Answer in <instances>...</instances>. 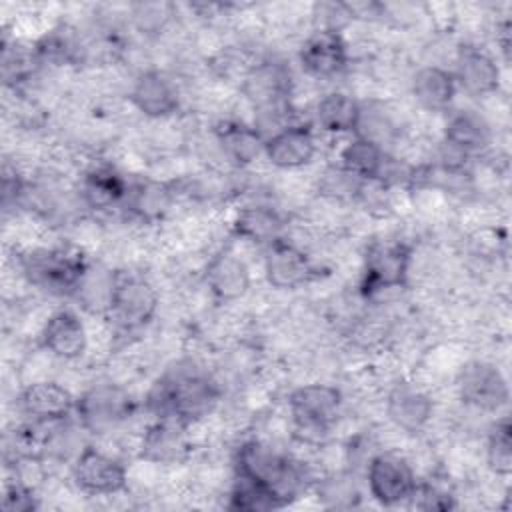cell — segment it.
Wrapping results in <instances>:
<instances>
[{
	"label": "cell",
	"mask_w": 512,
	"mask_h": 512,
	"mask_svg": "<svg viewBox=\"0 0 512 512\" xmlns=\"http://www.w3.org/2000/svg\"><path fill=\"white\" fill-rule=\"evenodd\" d=\"M512 426L510 418L502 416L488 432L486 440V462L488 468L498 476H508L512 472Z\"/></svg>",
	"instance_id": "30"
},
{
	"label": "cell",
	"mask_w": 512,
	"mask_h": 512,
	"mask_svg": "<svg viewBox=\"0 0 512 512\" xmlns=\"http://www.w3.org/2000/svg\"><path fill=\"white\" fill-rule=\"evenodd\" d=\"M76 488L90 496H112L128 486L126 466L96 446H84L72 462Z\"/></svg>",
	"instance_id": "9"
},
{
	"label": "cell",
	"mask_w": 512,
	"mask_h": 512,
	"mask_svg": "<svg viewBox=\"0 0 512 512\" xmlns=\"http://www.w3.org/2000/svg\"><path fill=\"white\" fill-rule=\"evenodd\" d=\"M412 250L402 240H374L364 254L362 292L366 296L382 290L402 288L408 282Z\"/></svg>",
	"instance_id": "7"
},
{
	"label": "cell",
	"mask_w": 512,
	"mask_h": 512,
	"mask_svg": "<svg viewBox=\"0 0 512 512\" xmlns=\"http://www.w3.org/2000/svg\"><path fill=\"white\" fill-rule=\"evenodd\" d=\"M264 274L276 290H296L316 278V266L310 256L284 236L266 246Z\"/></svg>",
	"instance_id": "12"
},
{
	"label": "cell",
	"mask_w": 512,
	"mask_h": 512,
	"mask_svg": "<svg viewBox=\"0 0 512 512\" xmlns=\"http://www.w3.org/2000/svg\"><path fill=\"white\" fill-rule=\"evenodd\" d=\"M174 14V6L172 4H136L132 10L134 22L140 30L144 32H158L166 26V22L170 20V16Z\"/></svg>",
	"instance_id": "33"
},
{
	"label": "cell",
	"mask_w": 512,
	"mask_h": 512,
	"mask_svg": "<svg viewBox=\"0 0 512 512\" xmlns=\"http://www.w3.org/2000/svg\"><path fill=\"white\" fill-rule=\"evenodd\" d=\"M18 406L32 422L58 424L76 410V396L56 380H36L22 388Z\"/></svg>",
	"instance_id": "15"
},
{
	"label": "cell",
	"mask_w": 512,
	"mask_h": 512,
	"mask_svg": "<svg viewBox=\"0 0 512 512\" xmlns=\"http://www.w3.org/2000/svg\"><path fill=\"white\" fill-rule=\"evenodd\" d=\"M286 220L278 208L270 204L244 206L234 218V234L248 242L268 246L282 238Z\"/></svg>",
	"instance_id": "26"
},
{
	"label": "cell",
	"mask_w": 512,
	"mask_h": 512,
	"mask_svg": "<svg viewBox=\"0 0 512 512\" xmlns=\"http://www.w3.org/2000/svg\"><path fill=\"white\" fill-rule=\"evenodd\" d=\"M186 428L188 426L178 420L158 418L142 434L140 458L160 466L182 464L192 448Z\"/></svg>",
	"instance_id": "17"
},
{
	"label": "cell",
	"mask_w": 512,
	"mask_h": 512,
	"mask_svg": "<svg viewBox=\"0 0 512 512\" xmlns=\"http://www.w3.org/2000/svg\"><path fill=\"white\" fill-rule=\"evenodd\" d=\"M206 286L218 302H234L250 288L248 264L232 250L218 252L206 266Z\"/></svg>",
	"instance_id": "23"
},
{
	"label": "cell",
	"mask_w": 512,
	"mask_h": 512,
	"mask_svg": "<svg viewBox=\"0 0 512 512\" xmlns=\"http://www.w3.org/2000/svg\"><path fill=\"white\" fill-rule=\"evenodd\" d=\"M130 182L108 164L92 166L84 172L80 180V202L94 212H108L112 208L124 206Z\"/></svg>",
	"instance_id": "21"
},
{
	"label": "cell",
	"mask_w": 512,
	"mask_h": 512,
	"mask_svg": "<svg viewBox=\"0 0 512 512\" xmlns=\"http://www.w3.org/2000/svg\"><path fill=\"white\" fill-rule=\"evenodd\" d=\"M362 182L364 180H358L356 176H352L338 164L324 172L320 192L334 200H354V198H358Z\"/></svg>",
	"instance_id": "32"
},
{
	"label": "cell",
	"mask_w": 512,
	"mask_h": 512,
	"mask_svg": "<svg viewBox=\"0 0 512 512\" xmlns=\"http://www.w3.org/2000/svg\"><path fill=\"white\" fill-rule=\"evenodd\" d=\"M136 402L126 388L114 382H98L76 396V418L88 434L104 436L120 428L134 412Z\"/></svg>",
	"instance_id": "6"
},
{
	"label": "cell",
	"mask_w": 512,
	"mask_h": 512,
	"mask_svg": "<svg viewBox=\"0 0 512 512\" xmlns=\"http://www.w3.org/2000/svg\"><path fill=\"white\" fill-rule=\"evenodd\" d=\"M388 154L390 152L378 146L376 142L354 134L342 146L338 160L340 166L358 180H378L388 160Z\"/></svg>",
	"instance_id": "29"
},
{
	"label": "cell",
	"mask_w": 512,
	"mask_h": 512,
	"mask_svg": "<svg viewBox=\"0 0 512 512\" xmlns=\"http://www.w3.org/2000/svg\"><path fill=\"white\" fill-rule=\"evenodd\" d=\"M342 410V392L330 384H304L290 392L288 412L294 434L302 442H320L328 436Z\"/></svg>",
	"instance_id": "4"
},
{
	"label": "cell",
	"mask_w": 512,
	"mask_h": 512,
	"mask_svg": "<svg viewBox=\"0 0 512 512\" xmlns=\"http://www.w3.org/2000/svg\"><path fill=\"white\" fill-rule=\"evenodd\" d=\"M158 302V292L144 274L116 270L104 316L120 332H134L144 328L156 316Z\"/></svg>",
	"instance_id": "5"
},
{
	"label": "cell",
	"mask_w": 512,
	"mask_h": 512,
	"mask_svg": "<svg viewBox=\"0 0 512 512\" xmlns=\"http://www.w3.org/2000/svg\"><path fill=\"white\" fill-rule=\"evenodd\" d=\"M218 402V384L196 370H178L176 374H168L150 394V408L158 418L178 420L184 426L210 416Z\"/></svg>",
	"instance_id": "1"
},
{
	"label": "cell",
	"mask_w": 512,
	"mask_h": 512,
	"mask_svg": "<svg viewBox=\"0 0 512 512\" xmlns=\"http://www.w3.org/2000/svg\"><path fill=\"white\" fill-rule=\"evenodd\" d=\"M230 508L244 512H260L280 508V504L274 498V494L268 492L264 486L236 476L234 488L230 492Z\"/></svg>",
	"instance_id": "31"
},
{
	"label": "cell",
	"mask_w": 512,
	"mask_h": 512,
	"mask_svg": "<svg viewBox=\"0 0 512 512\" xmlns=\"http://www.w3.org/2000/svg\"><path fill=\"white\" fill-rule=\"evenodd\" d=\"M366 484L370 496L382 506H398L410 502L418 486L412 466L394 452H380L370 458L366 468Z\"/></svg>",
	"instance_id": "8"
},
{
	"label": "cell",
	"mask_w": 512,
	"mask_h": 512,
	"mask_svg": "<svg viewBox=\"0 0 512 512\" xmlns=\"http://www.w3.org/2000/svg\"><path fill=\"white\" fill-rule=\"evenodd\" d=\"M316 134L308 124L290 122L264 138V156L280 170H298L314 160Z\"/></svg>",
	"instance_id": "14"
},
{
	"label": "cell",
	"mask_w": 512,
	"mask_h": 512,
	"mask_svg": "<svg viewBox=\"0 0 512 512\" xmlns=\"http://www.w3.org/2000/svg\"><path fill=\"white\" fill-rule=\"evenodd\" d=\"M2 508L6 512H32L38 508L34 490L24 480H14L4 486Z\"/></svg>",
	"instance_id": "34"
},
{
	"label": "cell",
	"mask_w": 512,
	"mask_h": 512,
	"mask_svg": "<svg viewBox=\"0 0 512 512\" xmlns=\"http://www.w3.org/2000/svg\"><path fill=\"white\" fill-rule=\"evenodd\" d=\"M456 386L462 402L482 412H498L510 400L506 376L496 364L486 360L466 362L460 368Z\"/></svg>",
	"instance_id": "10"
},
{
	"label": "cell",
	"mask_w": 512,
	"mask_h": 512,
	"mask_svg": "<svg viewBox=\"0 0 512 512\" xmlns=\"http://www.w3.org/2000/svg\"><path fill=\"white\" fill-rule=\"evenodd\" d=\"M236 476L252 480L274 494L280 508L304 488V472L296 460L262 440H248L236 452Z\"/></svg>",
	"instance_id": "2"
},
{
	"label": "cell",
	"mask_w": 512,
	"mask_h": 512,
	"mask_svg": "<svg viewBox=\"0 0 512 512\" xmlns=\"http://www.w3.org/2000/svg\"><path fill=\"white\" fill-rule=\"evenodd\" d=\"M492 140L494 132L490 122L476 110H458L446 120L444 146L464 160L486 152Z\"/></svg>",
	"instance_id": "20"
},
{
	"label": "cell",
	"mask_w": 512,
	"mask_h": 512,
	"mask_svg": "<svg viewBox=\"0 0 512 512\" xmlns=\"http://www.w3.org/2000/svg\"><path fill=\"white\" fill-rule=\"evenodd\" d=\"M298 60L308 76L316 80H332L348 68V42L340 30L316 28L304 40Z\"/></svg>",
	"instance_id": "11"
},
{
	"label": "cell",
	"mask_w": 512,
	"mask_h": 512,
	"mask_svg": "<svg viewBox=\"0 0 512 512\" xmlns=\"http://www.w3.org/2000/svg\"><path fill=\"white\" fill-rule=\"evenodd\" d=\"M40 344L46 352L60 360H78L88 348V332L82 318L70 310L60 308L48 316L40 330Z\"/></svg>",
	"instance_id": "19"
},
{
	"label": "cell",
	"mask_w": 512,
	"mask_h": 512,
	"mask_svg": "<svg viewBox=\"0 0 512 512\" xmlns=\"http://www.w3.org/2000/svg\"><path fill=\"white\" fill-rule=\"evenodd\" d=\"M216 142L222 154L236 166H246L264 154V136L256 126L228 120L216 128Z\"/></svg>",
	"instance_id": "27"
},
{
	"label": "cell",
	"mask_w": 512,
	"mask_h": 512,
	"mask_svg": "<svg viewBox=\"0 0 512 512\" xmlns=\"http://www.w3.org/2000/svg\"><path fill=\"white\" fill-rule=\"evenodd\" d=\"M132 106L150 120H166L180 108V92L176 82L162 70H142L130 88Z\"/></svg>",
	"instance_id": "13"
},
{
	"label": "cell",
	"mask_w": 512,
	"mask_h": 512,
	"mask_svg": "<svg viewBox=\"0 0 512 512\" xmlns=\"http://www.w3.org/2000/svg\"><path fill=\"white\" fill-rule=\"evenodd\" d=\"M86 256L76 248H34L20 256V268L26 280L54 296L76 294L88 272Z\"/></svg>",
	"instance_id": "3"
},
{
	"label": "cell",
	"mask_w": 512,
	"mask_h": 512,
	"mask_svg": "<svg viewBox=\"0 0 512 512\" xmlns=\"http://www.w3.org/2000/svg\"><path fill=\"white\" fill-rule=\"evenodd\" d=\"M176 200V192L168 182L144 178L128 186L124 208L142 222L162 220Z\"/></svg>",
	"instance_id": "25"
},
{
	"label": "cell",
	"mask_w": 512,
	"mask_h": 512,
	"mask_svg": "<svg viewBox=\"0 0 512 512\" xmlns=\"http://www.w3.org/2000/svg\"><path fill=\"white\" fill-rule=\"evenodd\" d=\"M244 96L258 108H282L290 96V72L278 60H258L242 78Z\"/></svg>",
	"instance_id": "16"
},
{
	"label": "cell",
	"mask_w": 512,
	"mask_h": 512,
	"mask_svg": "<svg viewBox=\"0 0 512 512\" xmlns=\"http://www.w3.org/2000/svg\"><path fill=\"white\" fill-rule=\"evenodd\" d=\"M454 80L470 96H488L500 88V68L480 46L462 44L454 58Z\"/></svg>",
	"instance_id": "18"
},
{
	"label": "cell",
	"mask_w": 512,
	"mask_h": 512,
	"mask_svg": "<svg viewBox=\"0 0 512 512\" xmlns=\"http://www.w3.org/2000/svg\"><path fill=\"white\" fill-rule=\"evenodd\" d=\"M410 92L422 110L444 112L452 106L458 86L452 70L426 64L414 72L410 80Z\"/></svg>",
	"instance_id": "24"
},
{
	"label": "cell",
	"mask_w": 512,
	"mask_h": 512,
	"mask_svg": "<svg viewBox=\"0 0 512 512\" xmlns=\"http://www.w3.org/2000/svg\"><path fill=\"white\" fill-rule=\"evenodd\" d=\"M316 124L328 134H354L360 120V102L342 90L326 92L314 110Z\"/></svg>",
	"instance_id": "28"
},
{
	"label": "cell",
	"mask_w": 512,
	"mask_h": 512,
	"mask_svg": "<svg viewBox=\"0 0 512 512\" xmlns=\"http://www.w3.org/2000/svg\"><path fill=\"white\" fill-rule=\"evenodd\" d=\"M434 412L432 398L414 384L398 382L386 396V414L394 426L404 432L426 428Z\"/></svg>",
	"instance_id": "22"
}]
</instances>
